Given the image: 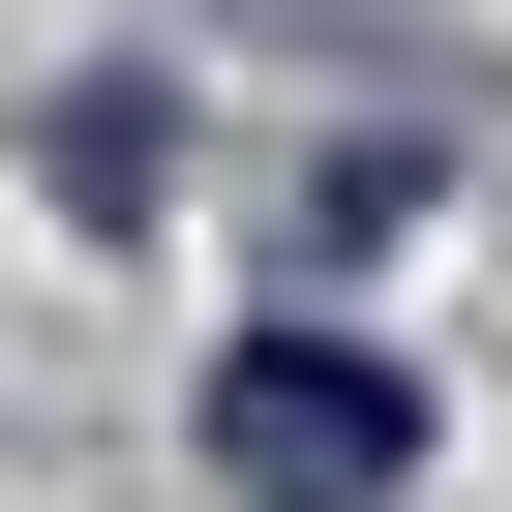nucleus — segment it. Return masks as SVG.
I'll return each instance as SVG.
<instances>
[{"label": "nucleus", "mask_w": 512, "mask_h": 512, "mask_svg": "<svg viewBox=\"0 0 512 512\" xmlns=\"http://www.w3.org/2000/svg\"><path fill=\"white\" fill-rule=\"evenodd\" d=\"M392 452H422V422H392L362 332H241V362H211V482H241V512H392Z\"/></svg>", "instance_id": "nucleus-1"}]
</instances>
